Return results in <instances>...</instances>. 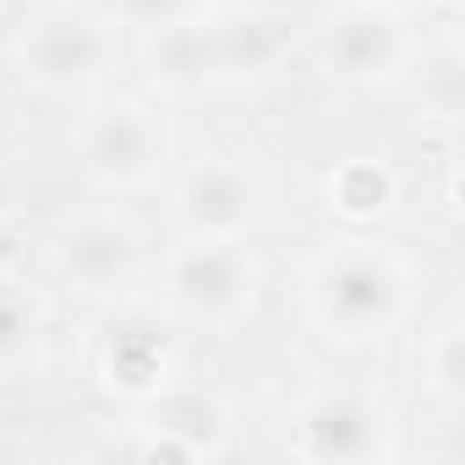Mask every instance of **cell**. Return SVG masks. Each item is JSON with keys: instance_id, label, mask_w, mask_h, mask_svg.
I'll return each instance as SVG.
<instances>
[{"instance_id": "4fadbf2b", "label": "cell", "mask_w": 465, "mask_h": 465, "mask_svg": "<svg viewBox=\"0 0 465 465\" xmlns=\"http://www.w3.org/2000/svg\"><path fill=\"white\" fill-rule=\"evenodd\" d=\"M394 203H400V175H394L389 159L351 153V159H340V164L323 175V208H329L340 224H351V230L378 224Z\"/></svg>"}, {"instance_id": "5bb4252c", "label": "cell", "mask_w": 465, "mask_h": 465, "mask_svg": "<svg viewBox=\"0 0 465 465\" xmlns=\"http://www.w3.org/2000/svg\"><path fill=\"white\" fill-rule=\"evenodd\" d=\"M45 302L28 280L0 274V378H23L45 356Z\"/></svg>"}, {"instance_id": "277c9868", "label": "cell", "mask_w": 465, "mask_h": 465, "mask_svg": "<svg viewBox=\"0 0 465 465\" xmlns=\"http://www.w3.org/2000/svg\"><path fill=\"white\" fill-rule=\"evenodd\" d=\"M164 307L192 323V329H236L252 318L258 307V285L263 269L242 242H203V236H181V247H170L164 258Z\"/></svg>"}, {"instance_id": "5b68a950", "label": "cell", "mask_w": 465, "mask_h": 465, "mask_svg": "<svg viewBox=\"0 0 465 465\" xmlns=\"http://www.w3.org/2000/svg\"><path fill=\"white\" fill-rule=\"evenodd\" d=\"M175 132L143 99H110L83 121L77 159L99 192H143L170 170Z\"/></svg>"}, {"instance_id": "e0dca14e", "label": "cell", "mask_w": 465, "mask_h": 465, "mask_svg": "<svg viewBox=\"0 0 465 465\" xmlns=\"http://www.w3.org/2000/svg\"><path fill=\"white\" fill-rule=\"evenodd\" d=\"M203 6L197 0H110V23L115 28H132V34H153V28H170L181 17H197Z\"/></svg>"}, {"instance_id": "8992f818", "label": "cell", "mask_w": 465, "mask_h": 465, "mask_svg": "<svg viewBox=\"0 0 465 465\" xmlns=\"http://www.w3.org/2000/svg\"><path fill=\"white\" fill-rule=\"evenodd\" d=\"M175 367H181V345L170 323L153 307L121 296L94 334V383L121 405H148L159 389L175 383Z\"/></svg>"}, {"instance_id": "d6986e66", "label": "cell", "mask_w": 465, "mask_h": 465, "mask_svg": "<svg viewBox=\"0 0 465 465\" xmlns=\"http://www.w3.org/2000/svg\"><path fill=\"white\" fill-rule=\"evenodd\" d=\"M17 213V181H12V170L0 164V224H6Z\"/></svg>"}, {"instance_id": "30bf717a", "label": "cell", "mask_w": 465, "mask_h": 465, "mask_svg": "<svg viewBox=\"0 0 465 465\" xmlns=\"http://www.w3.org/2000/svg\"><path fill=\"white\" fill-rule=\"evenodd\" d=\"M416 45L400 12L389 6H367V0H340L323 17V66L345 83H394L400 72H411Z\"/></svg>"}, {"instance_id": "9a60e30c", "label": "cell", "mask_w": 465, "mask_h": 465, "mask_svg": "<svg viewBox=\"0 0 465 465\" xmlns=\"http://www.w3.org/2000/svg\"><path fill=\"white\" fill-rule=\"evenodd\" d=\"M416 372H421V389L432 394V405L443 416H460V405H465V318L460 312H443L427 329Z\"/></svg>"}, {"instance_id": "ba28073f", "label": "cell", "mask_w": 465, "mask_h": 465, "mask_svg": "<svg viewBox=\"0 0 465 465\" xmlns=\"http://www.w3.org/2000/svg\"><path fill=\"white\" fill-rule=\"evenodd\" d=\"M170 213L181 236L247 242V230L263 219V181L242 153H203L181 170L170 192Z\"/></svg>"}, {"instance_id": "8fae6325", "label": "cell", "mask_w": 465, "mask_h": 465, "mask_svg": "<svg viewBox=\"0 0 465 465\" xmlns=\"http://www.w3.org/2000/svg\"><path fill=\"white\" fill-rule=\"evenodd\" d=\"M213 23V61L219 83H263L269 72L285 66L296 45V23L280 6H230Z\"/></svg>"}, {"instance_id": "7a4b0ae2", "label": "cell", "mask_w": 465, "mask_h": 465, "mask_svg": "<svg viewBox=\"0 0 465 465\" xmlns=\"http://www.w3.org/2000/svg\"><path fill=\"white\" fill-rule=\"evenodd\" d=\"M285 438L312 465H389L400 460V411L383 389L323 378L291 405Z\"/></svg>"}, {"instance_id": "52a82bcc", "label": "cell", "mask_w": 465, "mask_h": 465, "mask_svg": "<svg viewBox=\"0 0 465 465\" xmlns=\"http://www.w3.org/2000/svg\"><path fill=\"white\" fill-rule=\"evenodd\" d=\"M137 411L143 416H132L126 432L110 438L115 454H132V460H219V454H230V405L203 383H170Z\"/></svg>"}, {"instance_id": "44dd1931", "label": "cell", "mask_w": 465, "mask_h": 465, "mask_svg": "<svg viewBox=\"0 0 465 465\" xmlns=\"http://www.w3.org/2000/svg\"><path fill=\"white\" fill-rule=\"evenodd\" d=\"M367 6H389V12H405L411 0H367Z\"/></svg>"}, {"instance_id": "3957f363", "label": "cell", "mask_w": 465, "mask_h": 465, "mask_svg": "<svg viewBox=\"0 0 465 465\" xmlns=\"http://www.w3.org/2000/svg\"><path fill=\"white\" fill-rule=\"evenodd\" d=\"M115 61H121L115 23L104 12H94V6L55 0V6H39V12L17 17L12 66L34 94H50V99L83 94L99 77H110Z\"/></svg>"}, {"instance_id": "7c38bea8", "label": "cell", "mask_w": 465, "mask_h": 465, "mask_svg": "<svg viewBox=\"0 0 465 465\" xmlns=\"http://www.w3.org/2000/svg\"><path fill=\"white\" fill-rule=\"evenodd\" d=\"M143 72L159 94H203L219 83V61H213V23L197 12V17H181L170 28H153L143 34Z\"/></svg>"}, {"instance_id": "6da1fadb", "label": "cell", "mask_w": 465, "mask_h": 465, "mask_svg": "<svg viewBox=\"0 0 465 465\" xmlns=\"http://www.w3.org/2000/svg\"><path fill=\"white\" fill-rule=\"evenodd\" d=\"M302 296H307V323L329 345H351V351L383 345L389 334L405 329L416 307V263L389 242L345 236L312 258Z\"/></svg>"}, {"instance_id": "2e32d148", "label": "cell", "mask_w": 465, "mask_h": 465, "mask_svg": "<svg viewBox=\"0 0 465 465\" xmlns=\"http://www.w3.org/2000/svg\"><path fill=\"white\" fill-rule=\"evenodd\" d=\"M416 94H421V110L438 115L443 126L460 121V110H465V50H460V39H438L432 50H421Z\"/></svg>"}, {"instance_id": "9c48e42d", "label": "cell", "mask_w": 465, "mask_h": 465, "mask_svg": "<svg viewBox=\"0 0 465 465\" xmlns=\"http://www.w3.org/2000/svg\"><path fill=\"white\" fill-rule=\"evenodd\" d=\"M143 236L137 224L121 213H83L72 219L61 236L50 242V263L55 274L94 302H121L132 296V285L143 280Z\"/></svg>"}, {"instance_id": "ffe728a7", "label": "cell", "mask_w": 465, "mask_h": 465, "mask_svg": "<svg viewBox=\"0 0 465 465\" xmlns=\"http://www.w3.org/2000/svg\"><path fill=\"white\" fill-rule=\"evenodd\" d=\"M421 6L438 12V17H454V12H460V0H421Z\"/></svg>"}, {"instance_id": "ac0fdd59", "label": "cell", "mask_w": 465, "mask_h": 465, "mask_svg": "<svg viewBox=\"0 0 465 465\" xmlns=\"http://www.w3.org/2000/svg\"><path fill=\"white\" fill-rule=\"evenodd\" d=\"M34 454H39V443H34L23 427L0 421V460H34Z\"/></svg>"}]
</instances>
